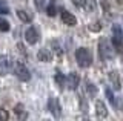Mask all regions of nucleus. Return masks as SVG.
I'll list each match as a JSON object with an SVG mask.
<instances>
[{
	"mask_svg": "<svg viewBox=\"0 0 123 121\" xmlns=\"http://www.w3.org/2000/svg\"><path fill=\"white\" fill-rule=\"evenodd\" d=\"M75 60H77V65L80 67H88L92 65V55L89 52V49L86 48H79L75 51Z\"/></svg>",
	"mask_w": 123,
	"mask_h": 121,
	"instance_id": "1",
	"label": "nucleus"
},
{
	"mask_svg": "<svg viewBox=\"0 0 123 121\" xmlns=\"http://www.w3.org/2000/svg\"><path fill=\"white\" fill-rule=\"evenodd\" d=\"M98 55L103 60H112V44L105 37L100 38V41H98Z\"/></svg>",
	"mask_w": 123,
	"mask_h": 121,
	"instance_id": "2",
	"label": "nucleus"
},
{
	"mask_svg": "<svg viewBox=\"0 0 123 121\" xmlns=\"http://www.w3.org/2000/svg\"><path fill=\"white\" fill-rule=\"evenodd\" d=\"M14 74H15V77H17L20 81H29L31 80L29 69L23 65V63H20V61H17L14 65Z\"/></svg>",
	"mask_w": 123,
	"mask_h": 121,
	"instance_id": "3",
	"label": "nucleus"
},
{
	"mask_svg": "<svg viewBox=\"0 0 123 121\" xmlns=\"http://www.w3.org/2000/svg\"><path fill=\"white\" fill-rule=\"evenodd\" d=\"M25 40L28 41L29 44H36L38 40H40V32L36 26H29L25 32Z\"/></svg>",
	"mask_w": 123,
	"mask_h": 121,
	"instance_id": "4",
	"label": "nucleus"
},
{
	"mask_svg": "<svg viewBox=\"0 0 123 121\" xmlns=\"http://www.w3.org/2000/svg\"><path fill=\"white\" fill-rule=\"evenodd\" d=\"M48 110L51 112L57 120L60 118L62 107H60V103H59V100H57V98H49V101H48Z\"/></svg>",
	"mask_w": 123,
	"mask_h": 121,
	"instance_id": "5",
	"label": "nucleus"
},
{
	"mask_svg": "<svg viewBox=\"0 0 123 121\" xmlns=\"http://www.w3.org/2000/svg\"><path fill=\"white\" fill-rule=\"evenodd\" d=\"M60 18H62V22H63L65 25H68V26H75V25H77L75 16H74V14H71V12H69V11H66V9H62Z\"/></svg>",
	"mask_w": 123,
	"mask_h": 121,
	"instance_id": "6",
	"label": "nucleus"
},
{
	"mask_svg": "<svg viewBox=\"0 0 123 121\" xmlns=\"http://www.w3.org/2000/svg\"><path fill=\"white\" fill-rule=\"evenodd\" d=\"M123 43V31L118 25L112 26V46H118V44Z\"/></svg>",
	"mask_w": 123,
	"mask_h": 121,
	"instance_id": "7",
	"label": "nucleus"
},
{
	"mask_svg": "<svg viewBox=\"0 0 123 121\" xmlns=\"http://www.w3.org/2000/svg\"><path fill=\"white\" fill-rule=\"evenodd\" d=\"M79 83H80V77L77 75L75 72H71L66 77V86L71 90H75L77 88H79Z\"/></svg>",
	"mask_w": 123,
	"mask_h": 121,
	"instance_id": "8",
	"label": "nucleus"
},
{
	"mask_svg": "<svg viewBox=\"0 0 123 121\" xmlns=\"http://www.w3.org/2000/svg\"><path fill=\"white\" fill-rule=\"evenodd\" d=\"M37 60L38 61H43V63H49L52 60V54L49 49H40V51L37 52Z\"/></svg>",
	"mask_w": 123,
	"mask_h": 121,
	"instance_id": "9",
	"label": "nucleus"
},
{
	"mask_svg": "<svg viewBox=\"0 0 123 121\" xmlns=\"http://www.w3.org/2000/svg\"><path fill=\"white\" fill-rule=\"evenodd\" d=\"M9 72V60H8V55L2 54L0 55V75H6Z\"/></svg>",
	"mask_w": 123,
	"mask_h": 121,
	"instance_id": "10",
	"label": "nucleus"
},
{
	"mask_svg": "<svg viewBox=\"0 0 123 121\" xmlns=\"http://www.w3.org/2000/svg\"><path fill=\"white\" fill-rule=\"evenodd\" d=\"M95 113L100 116V118H105L108 116V109L103 101H95Z\"/></svg>",
	"mask_w": 123,
	"mask_h": 121,
	"instance_id": "11",
	"label": "nucleus"
},
{
	"mask_svg": "<svg viewBox=\"0 0 123 121\" xmlns=\"http://www.w3.org/2000/svg\"><path fill=\"white\" fill-rule=\"evenodd\" d=\"M109 80H111V83H112V88H114L115 90H120V89H122L120 78H118V74L115 72V71H112V72H109Z\"/></svg>",
	"mask_w": 123,
	"mask_h": 121,
	"instance_id": "12",
	"label": "nucleus"
},
{
	"mask_svg": "<svg viewBox=\"0 0 123 121\" xmlns=\"http://www.w3.org/2000/svg\"><path fill=\"white\" fill-rule=\"evenodd\" d=\"M14 112H15V115L18 116V120H20V121H25V120H26V116H28V113H26V110H25V107H23V104H22V103L15 104Z\"/></svg>",
	"mask_w": 123,
	"mask_h": 121,
	"instance_id": "13",
	"label": "nucleus"
},
{
	"mask_svg": "<svg viewBox=\"0 0 123 121\" xmlns=\"http://www.w3.org/2000/svg\"><path fill=\"white\" fill-rule=\"evenodd\" d=\"M17 17H18L20 22H23V23H31V22H32V16H31L29 12H26L25 9H18L17 11Z\"/></svg>",
	"mask_w": 123,
	"mask_h": 121,
	"instance_id": "14",
	"label": "nucleus"
},
{
	"mask_svg": "<svg viewBox=\"0 0 123 121\" xmlns=\"http://www.w3.org/2000/svg\"><path fill=\"white\" fill-rule=\"evenodd\" d=\"M82 6L86 12H94L95 8H97V2H95V0H83Z\"/></svg>",
	"mask_w": 123,
	"mask_h": 121,
	"instance_id": "15",
	"label": "nucleus"
},
{
	"mask_svg": "<svg viewBox=\"0 0 123 121\" xmlns=\"http://www.w3.org/2000/svg\"><path fill=\"white\" fill-rule=\"evenodd\" d=\"M85 88H86V92H88V95H89V98H95V97H97V88H95L91 81H86Z\"/></svg>",
	"mask_w": 123,
	"mask_h": 121,
	"instance_id": "16",
	"label": "nucleus"
},
{
	"mask_svg": "<svg viewBox=\"0 0 123 121\" xmlns=\"http://www.w3.org/2000/svg\"><path fill=\"white\" fill-rule=\"evenodd\" d=\"M79 101H80V110L88 112V101H86V97L83 94H79Z\"/></svg>",
	"mask_w": 123,
	"mask_h": 121,
	"instance_id": "17",
	"label": "nucleus"
},
{
	"mask_svg": "<svg viewBox=\"0 0 123 121\" xmlns=\"http://www.w3.org/2000/svg\"><path fill=\"white\" fill-rule=\"evenodd\" d=\"M45 9H46V14H48L49 17H54V16H55V14H57V6L54 5L52 2H51V3H48Z\"/></svg>",
	"mask_w": 123,
	"mask_h": 121,
	"instance_id": "18",
	"label": "nucleus"
},
{
	"mask_svg": "<svg viewBox=\"0 0 123 121\" xmlns=\"http://www.w3.org/2000/svg\"><path fill=\"white\" fill-rule=\"evenodd\" d=\"M55 83H57V86L62 89L65 84H66V77H63L60 72H57V74H55Z\"/></svg>",
	"mask_w": 123,
	"mask_h": 121,
	"instance_id": "19",
	"label": "nucleus"
},
{
	"mask_svg": "<svg viewBox=\"0 0 123 121\" xmlns=\"http://www.w3.org/2000/svg\"><path fill=\"white\" fill-rule=\"evenodd\" d=\"M9 28H11V26H9V22L0 17V31H2V32H8V31H9Z\"/></svg>",
	"mask_w": 123,
	"mask_h": 121,
	"instance_id": "20",
	"label": "nucleus"
},
{
	"mask_svg": "<svg viewBox=\"0 0 123 121\" xmlns=\"http://www.w3.org/2000/svg\"><path fill=\"white\" fill-rule=\"evenodd\" d=\"M89 29L92 32H100L102 31V23H100V22H94V23L89 25Z\"/></svg>",
	"mask_w": 123,
	"mask_h": 121,
	"instance_id": "21",
	"label": "nucleus"
},
{
	"mask_svg": "<svg viewBox=\"0 0 123 121\" xmlns=\"http://www.w3.org/2000/svg\"><path fill=\"white\" fill-rule=\"evenodd\" d=\"M9 120V112L6 110V109H0V121H8Z\"/></svg>",
	"mask_w": 123,
	"mask_h": 121,
	"instance_id": "22",
	"label": "nucleus"
},
{
	"mask_svg": "<svg viewBox=\"0 0 123 121\" xmlns=\"http://www.w3.org/2000/svg\"><path fill=\"white\" fill-rule=\"evenodd\" d=\"M112 104H114L117 109H123V98H114Z\"/></svg>",
	"mask_w": 123,
	"mask_h": 121,
	"instance_id": "23",
	"label": "nucleus"
},
{
	"mask_svg": "<svg viewBox=\"0 0 123 121\" xmlns=\"http://www.w3.org/2000/svg\"><path fill=\"white\" fill-rule=\"evenodd\" d=\"M0 14H9V8H8L2 0H0Z\"/></svg>",
	"mask_w": 123,
	"mask_h": 121,
	"instance_id": "24",
	"label": "nucleus"
},
{
	"mask_svg": "<svg viewBox=\"0 0 123 121\" xmlns=\"http://www.w3.org/2000/svg\"><path fill=\"white\" fill-rule=\"evenodd\" d=\"M100 5H102V8L106 14L109 12V3H108V0H100Z\"/></svg>",
	"mask_w": 123,
	"mask_h": 121,
	"instance_id": "25",
	"label": "nucleus"
},
{
	"mask_svg": "<svg viewBox=\"0 0 123 121\" xmlns=\"http://www.w3.org/2000/svg\"><path fill=\"white\" fill-rule=\"evenodd\" d=\"M105 94H106V98H108V101H109L111 104H112V101H114V95H112V92H111V89H106L105 90Z\"/></svg>",
	"mask_w": 123,
	"mask_h": 121,
	"instance_id": "26",
	"label": "nucleus"
},
{
	"mask_svg": "<svg viewBox=\"0 0 123 121\" xmlns=\"http://www.w3.org/2000/svg\"><path fill=\"white\" fill-rule=\"evenodd\" d=\"M115 49H117L118 55H120V57H122V60H123V43H122V44H118V46H115Z\"/></svg>",
	"mask_w": 123,
	"mask_h": 121,
	"instance_id": "27",
	"label": "nucleus"
},
{
	"mask_svg": "<svg viewBox=\"0 0 123 121\" xmlns=\"http://www.w3.org/2000/svg\"><path fill=\"white\" fill-rule=\"evenodd\" d=\"M82 2H83V0H72V3L77 5V6H82Z\"/></svg>",
	"mask_w": 123,
	"mask_h": 121,
	"instance_id": "28",
	"label": "nucleus"
},
{
	"mask_svg": "<svg viewBox=\"0 0 123 121\" xmlns=\"http://www.w3.org/2000/svg\"><path fill=\"white\" fill-rule=\"evenodd\" d=\"M118 2V5H123V0H117Z\"/></svg>",
	"mask_w": 123,
	"mask_h": 121,
	"instance_id": "29",
	"label": "nucleus"
},
{
	"mask_svg": "<svg viewBox=\"0 0 123 121\" xmlns=\"http://www.w3.org/2000/svg\"><path fill=\"white\" fill-rule=\"evenodd\" d=\"M82 121H89V120H88V118H83V120H82Z\"/></svg>",
	"mask_w": 123,
	"mask_h": 121,
	"instance_id": "30",
	"label": "nucleus"
}]
</instances>
